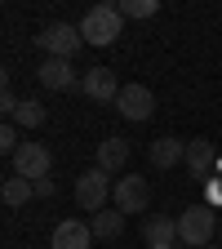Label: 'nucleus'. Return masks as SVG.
Here are the masks:
<instances>
[{
	"mask_svg": "<svg viewBox=\"0 0 222 249\" xmlns=\"http://www.w3.org/2000/svg\"><path fill=\"white\" fill-rule=\"evenodd\" d=\"M120 31H124V14L116 9V5H93L85 18H80V36H85V45H116L120 40Z\"/></svg>",
	"mask_w": 222,
	"mask_h": 249,
	"instance_id": "1",
	"label": "nucleus"
},
{
	"mask_svg": "<svg viewBox=\"0 0 222 249\" xmlns=\"http://www.w3.org/2000/svg\"><path fill=\"white\" fill-rule=\"evenodd\" d=\"M218 218H213V209L209 205H187L182 213H178V240L182 245H191V249H209V240L218 236Z\"/></svg>",
	"mask_w": 222,
	"mask_h": 249,
	"instance_id": "2",
	"label": "nucleus"
},
{
	"mask_svg": "<svg viewBox=\"0 0 222 249\" xmlns=\"http://www.w3.org/2000/svg\"><path fill=\"white\" fill-rule=\"evenodd\" d=\"M111 192H116V187H111V178L98 169V165H93V169H85L80 178H76V205L93 218V213H102V209H111Z\"/></svg>",
	"mask_w": 222,
	"mask_h": 249,
	"instance_id": "3",
	"label": "nucleus"
},
{
	"mask_svg": "<svg viewBox=\"0 0 222 249\" xmlns=\"http://www.w3.org/2000/svg\"><path fill=\"white\" fill-rule=\"evenodd\" d=\"M49 169H53V151H49L45 142H22V147L14 151V174H18V178L40 182V178H49Z\"/></svg>",
	"mask_w": 222,
	"mask_h": 249,
	"instance_id": "4",
	"label": "nucleus"
},
{
	"mask_svg": "<svg viewBox=\"0 0 222 249\" xmlns=\"http://www.w3.org/2000/svg\"><path fill=\"white\" fill-rule=\"evenodd\" d=\"M36 45H40L49 58H67V62H71V53L85 45V36H80V27H71V22H49L40 36H36Z\"/></svg>",
	"mask_w": 222,
	"mask_h": 249,
	"instance_id": "5",
	"label": "nucleus"
},
{
	"mask_svg": "<svg viewBox=\"0 0 222 249\" xmlns=\"http://www.w3.org/2000/svg\"><path fill=\"white\" fill-rule=\"evenodd\" d=\"M147 205H151V187H147V178L129 174V178H120V182H116V192H111V209H120V213H147Z\"/></svg>",
	"mask_w": 222,
	"mask_h": 249,
	"instance_id": "6",
	"label": "nucleus"
},
{
	"mask_svg": "<svg viewBox=\"0 0 222 249\" xmlns=\"http://www.w3.org/2000/svg\"><path fill=\"white\" fill-rule=\"evenodd\" d=\"M116 111H120L124 120L142 124V120L155 116V93H151L147 85H124V89H120V98H116Z\"/></svg>",
	"mask_w": 222,
	"mask_h": 249,
	"instance_id": "7",
	"label": "nucleus"
},
{
	"mask_svg": "<svg viewBox=\"0 0 222 249\" xmlns=\"http://www.w3.org/2000/svg\"><path fill=\"white\" fill-rule=\"evenodd\" d=\"M80 89L89 93L93 103H116L124 85L116 80V71H111V67H89V71L80 76Z\"/></svg>",
	"mask_w": 222,
	"mask_h": 249,
	"instance_id": "8",
	"label": "nucleus"
},
{
	"mask_svg": "<svg viewBox=\"0 0 222 249\" xmlns=\"http://www.w3.org/2000/svg\"><path fill=\"white\" fill-rule=\"evenodd\" d=\"M213 169H218L213 142H205V138H187V174H191L196 182H209Z\"/></svg>",
	"mask_w": 222,
	"mask_h": 249,
	"instance_id": "9",
	"label": "nucleus"
},
{
	"mask_svg": "<svg viewBox=\"0 0 222 249\" xmlns=\"http://www.w3.org/2000/svg\"><path fill=\"white\" fill-rule=\"evenodd\" d=\"M147 156H151V165L155 169H173V165H187V138H173V134H160L151 147H147Z\"/></svg>",
	"mask_w": 222,
	"mask_h": 249,
	"instance_id": "10",
	"label": "nucleus"
},
{
	"mask_svg": "<svg viewBox=\"0 0 222 249\" xmlns=\"http://www.w3.org/2000/svg\"><path fill=\"white\" fill-rule=\"evenodd\" d=\"M36 76H40V85H45V89H62V93H67L71 85H80L67 58H45L40 67H36Z\"/></svg>",
	"mask_w": 222,
	"mask_h": 249,
	"instance_id": "11",
	"label": "nucleus"
},
{
	"mask_svg": "<svg viewBox=\"0 0 222 249\" xmlns=\"http://www.w3.org/2000/svg\"><path fill=\"white\" fill-rule=\"evenodd\" d=\"M89 240H93V227L80 223V218H67L53 231V249H89Z\"/></svg>",
	"mask_w": 222,
	"mask_h": 249,
	"instance_id": "12",
	"label": "nucleus"
},
{
	"mask_svg": "<svg viewBox=\"0 0 222 249\" xmlns=\"http://www.w3.org/2000/svg\"><path fill=\"white\" fill-rule=\"evenodd\" d=\"M124 165H129V142H124V138H102L98 142V169L102 174H120Z\"/></svg>",
	"mask_w": 222,
	"mask_h": 249,
	"instance_id": "13",
	"label": "nucleus"
},
{
	"mask_svg": "<svg viewBox=\"0 0 222 249\" xmlns=\"http://www.w3.org/2000/svg\"><path fill=\"white\" fill-rule=\"evenodd\" d=\"M142 240H147V249H155V245H173V240H178V218H165V213L147 218V223H142Z\"/></svg>",
	"mask_w": 222,
	"mask_h": 249,
	"instance_id": "14",
	"label": "nucleus"
},
{
	"mask_svg": "<svg viewBox=\"0 0 222 249\" xmlns=\"http://www.w3.org/2000/svg\"><path fill=\"white\" fill-rule=\"evenodd\" d=\"M89 227H93L98 240H116V236H124V213L120 209H102V213L89 218Z\"/></svg>",
	"mask_w": 222,
	"mask_h": 249,
	"instance_id": "15",
	"label": "nucleus"
},
{
	"mask_svg": "<svg viewBox=\"0 0 222 249\" xmlns=\"http://www.w3.org/2000/svg\"><path fill=\"white\" fill-rule=\"evenodd\" d=\"M0 196H5V205L9 209H18V205H27L31 196H36V182H27V178H5V192H0Z\"/></svg>",
	"mask_w": 222,
	"mask_h": 249,
	"instance_id": "16",
	"label": "nucleus"
},
{
	"mask_svg": "<svg viewBox=\"0 0 222 249\" xmlns=\"http://www.w3.org/2000/svg\"><path fill=\"white\" fill-rule=\"evenodd\" d=\"M45 120H49V111H45V103H36V98H22V107H18V116H14V124H22V129H40Z\"/></svg>",
	"mask_w": 222,
	"mask_h": 249,
	"instance_id": "17",
	"label": "nucleus"
},
{
	"mask_svg": "<svg viewBox=\"0 0 222 249\" xmlns=\"http://www.w3.org/2000/svg\"><path fill=\"white\" fill-rule=\"evenodd\" d=\"M124 18H155V14H160V0H120V5H116Z\"/></svg>",
	"mask_w": 222,
	"mask_h": 249,
	"instance_id": "18",
	"label": "nucleus"
},
{
	"mask_svg": "<svg viewBox=\"0 0 222 249\" xmlns=\"http://www.w3.org/2000/svg\"><path fill=\"white\" fill-rule=\"evenodd\" d=\"M18 147H22V142H18V124H14V120H9V124H0V151H9V156H14Z\"/></svg>",
	"mask_w": 222,
	"mask_h": 249,
	"instance_id": "19",
	"label": "nucleus"
},
{
	"mask_svg": "<svg viewBox=\"0 0 222 249\" xmlns=\"http://www.w3.org/2000/svg\"><path fill=\"white\" fill-rule=\"evenodd\" d=\"M36 196H40V200H45V196H53V182H49V178H40V182H36Z\"/></svg>",
	"mask_w": 222,
	"mask_h": 249,
	"instance_id": "20",
	"label": "nucleus"
},
{
	"mask_svg": "<svg viewBox=\"0 0 222 249\" xmlns=\"http://www.w3.org/2000/svg\"><path fill=\"white\" fill-rule=\"evenodd\" d=\"M155 249H173V245H155Z\"/></svg>",
	"mask_w": 222,
	"mask_h": 249,
	"instance_id": "21",
	"label": "nucleus"
},
{
	"mask_svg": "<svg viewBox=\"0 0 222 249\" xmlns=\"http://www.w3.org/2000/svg\"><path fill=\"white\" fill-rule=\"evenodd\" d=\"M218 240H222V227H218Z\"/></svg>",
	"mask_w": 222,
	"mask_h": 249,
	"instance_id": "22",
	"label": "nucleus"
}]
</instances>
